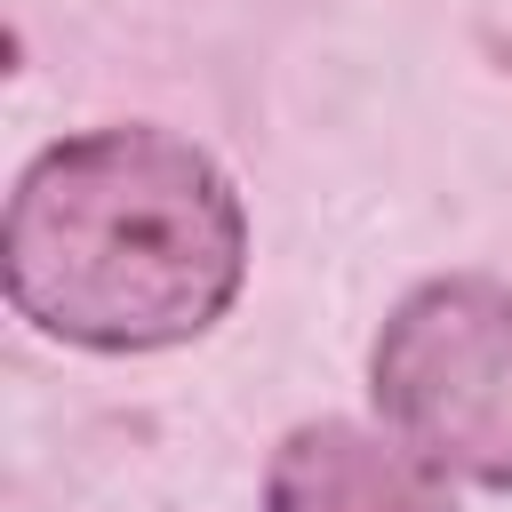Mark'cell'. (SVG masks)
<instances>
[{
	"instance_id": "cell-1",
	"label": "cell",
	"mask_w": 512,
	"mask_h": 512,
	"mask_svg": "<svg viewBox=\"0 0 512 512\" xmlns=\"http://www.w3.org/2000/svg\"><path fill=\"white\" fill-rule=\"evenodd\" d=\"M248 272L232 176L168 128H88L48 144L0 224L8 304L88 352H160L224 320Z\"/></svg>"
},
{
	"instance_id": "cell-2",
	"label": "cell",
	"mask_w": 512,
	"mask_h": 512,
	"mask_svg": "<svg viewBox=\"0 0 512 512\" xmlns=\"http://www.w3.org/2000/svg\"><path fill=\"white\" fill-rule=\"evenodd\" d=\"M368 392L424 464L512 488V288L480 272L408 288L376 328Z\"/></svg>"
},
{
	"instance_id": "cell-3",
	"label": "cell",
	"mask_w": 512,
	"mask_h": 512,
	"mask_svg": "<svg viewBox=\"0 0 512 512\" xmlns=\"http://www.w3.org/2000/svg\"><path fill=\"white\" fill-rule=\"evenodd\" d=\"M264 512H456L448 472L424 464L392 424L320 416L296 424L264 464Z\"/></svg>"
}]
</instances>
